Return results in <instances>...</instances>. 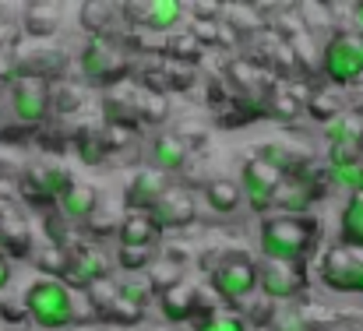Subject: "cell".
Segmentation results:
<instances>
[{"label":"cell","mask_w":363,"mask_h":331,"mask_svg":"<svg viewBox=\"0 0 363 331\" xmlns=\"http://www.w3.org/2000/svg\"><path fill=\"white\" fill-rule=\"evenodd\" d=\"M311 240H314V222H307L303 215H272L261 222L257 232L264 261L275 264H296L311 250Z\"/></svg>","instance_id":"1"},{"label":"cell","mask_w":363,"mask_h":331,"mask_svg":"<svg viewBox=\"0 0 363 331\" xmlns=\"http://www.w3.org/2000/svg\"><path fill=\"white\" fill-rule=\"evenodd\" d=\"M21 303H25L28 321L43 331H60L74 325V296L60 279H35L25 289Z\"/></svg>","instance_id":"2"},{"label":"cell","mask_w":363,"mask_h":331,"mask_svg":"<svg viewBox=\"0 0 363 331\" xmlns=\"http://www.w3.org/2000/svg\"><path fill=\"white\" fill-rule=\"evenodd\" d=\"M321 67L335 85H353L363 78V35L360 32H339L321 50Z\"/></svg>","instance_id":"3"},{"label":"cell","mask_w":363,"mask_h":331,"mask_svg":"<svg viewBox=\"0 0 363 331\" xmlns=\"http://www.w3.org/2000/svg\"><path fill=\"white\" fill-rule=\"evenodd\" d=\"M321 282L332 293H363V254L350 247H335L321 261Z\"/></svg>","instance_id":"4"},{"label":"cell","mask_w":363,"mask_h":331,"mask_svg":"<svg viewBox=\"0 0 363 331\" xmlns=\"http://www.w3.org/2000/svg\"><path fill=\"white\" fill-rule=\"evenodd\" d=\"M279 184H282V173L264 166L261 159H250L243 162L240 173V194L247 198V205L254 212H268L275 205V194H279Z\"/></svg>","instance_id":"5"},{"label":"cell","mask_w":363,"mask_h":331,"mask_svg":"<svg viewBox=\"0 0 363 331\" xmlns=\"http://www.w3.org/2000/svg\"><path fill=\"white\" fill-rule=\"evenodd\" d=\"M212 289H216L223 300H230V303L247 300V296L257 289V268H254V261H247V257L223 261V264L212 271Z\"/></svg>","instance_id":"6"},{"label":"cell","mask_w":363,"mask_h":331,"mask_svg":"<svg viewBox=\"0 0 363 331\" xmlns=\"http://www.w3.org/2000/svg\"><path fill=\"white\" fill-rule=\"evenodd\" d=\"M11 110L14 116L21 120V123H39L46 110H50V92H46V85L43 82H35V78H18L14 85H11Z\"/></svg>","instance_id":"7"},{"label":"cell","mask_w":363,"mask_h":331,"mask_svg":"<svg viewBox=\"0 0 363 331\" xmlns=\"http://www.w3.org/2000/svg\"><path fill=\"white\" fill-rule=\"evenodd\" d=\"M257 289L268 300H293L300 293L296 264H275V261H268L264 268H257Z\"/></svg>","instance_id":"8"},{"label":"cell","mask_w":363,"mask_h":331,"mask_svg":"<svg viewBox=\"0 0 363 331\" xmlns=\"http://www.w3.org/2000/svg\"><path fill=\"white\" fill-rule=\"evenodd\" d=\"M191 215H194V198H187L184 191H166L159 198V205L152 208V219L159 229H177V225L191 222Z\"/></svg>","instance_id":"9"},{"label":"cell","mask_w":363,"mask_h":331,"mask_svg":"<svg viewBox=\"0 0 363 331\" xmlns=\"http://www.w3.org/2000/svg\"><path fill=\"white\" fill-rule=\"evenodd\" d=\"M162 194H166V180H162V173H141V176H134V184L127 187V205H130V212H145V215H152V208L159 205Z\"/></svg>","instance_id":"10"},{"label":"cell","mask_w":363,"mask_h":331,"mask_svg":"<svg viewBox=\"0 0 363 331\" xmlns=\"http://www.w3.org/2000/svg\"><path fill=\"white\" fill-rule=\"evenodd\" d=\"M148 159H152L155 173H177L187 162V145L177 134H159L148 148Z\"/></svg>","instance_id":"11"},{"label":"cell","mask_w":363,"mask_h":331,"mask_svg":"<svg viewBox=\"0 0 363 331\" xmlns=\"http://www.w3.org/2000/svg\"><path fill=\"white\" fill-rule=\"evenodd\" d=\"M134 7H138V21L152 32L173 28L184 14V4H177V0H152V4H134Z\"/></svg>","instance_id":"12"},{"label":"cell","mask_w":363,"mask_h":331,"mask_svg":"<svg viewBox=\"0 0 363 331\" xmlns=\"http://www.w3.org/2000/svg\"><path fill=\"white\" fill-rule=\"evenodd\" d=\"M106 257L99 250H78L71 261H67V279L78 282V286H96L103 275H106Z\"/></svg>","instance_id":"13"},{"label":"cell","mask_w":363,"mask_h":331,"mask_svg":"<svg viewBox=\"0 0 363 331\" xmlns=\"http://www.w3.org/2000/svg\"><path fill=\"white\" fill-rule=\"evenodd\" d=\"M159 232H162V229L155 225L152 215H145V212H130V215L121 222V247H141V250H148V247L155 243Z\"/></svg>","instance_id":"14"},{"label":"cell","mask_w":363,"mask_h":331,"mask_svg":"<svg viewBox=\"0 0 363 331\" xmlns=\"http://www.w3.org/2000/svg\"><path fill=\"white\" fill-rule=\"evenodd\" d=\"M205 205H208L216 215H237L243 205L240 184H233V180H212V184L205 187Z\"/></svg>","instance_id":"15"},{"label":"cell","mask_w":363,"mask_h":331,"mask_svg":"<svg viewBox=\"0 0 363 331\" xmlns=\"http://www.w3.org/2000/svg\"><path fill=\"white\" fill-rule=\"evenodd\" d=\"M57 205H60V212H64L67 219L82 222V219H89V215L96 212L99 198H96V191H92L89 184H71V187H67V194H64Z\"/></svg>","instance_id":"16"},{"label":"cell","mask_w":363,"mask_h":331,"mask_svg":"<svg viewBox=\"0 0 363 331\" xmlns=\"http://www.w3.org/2000/svg\"><path fill=\"white\" fill-rule=\"evenodd\" d=\"M339 236L350 250H363V194H353L342 208L339 219Z\"/></svg>","instance_id":"17"},{"label":"cell","mask_w":363,"mask_h":331,"mask_svg":"<svg viewBox=\"0 0 363 331\" xmlns=\"http://www.w3.org/2000/svg\"><path fill=\"white\" fill-rule=\"evenodd\" d=\"M159 303H162V314H166L169 321H191V310H194V289H187V286L180 282V286L166 289V293L159 296Z\"/></svg>","instance_id":"18"},{"label":"cell","mask_w":363,"mask_h":331,"mask_svg":"<svg viewBox=\"0 0 363 331\" xmlns=\"http://www.w3.org/2000/svg\"><path fill=\"white\" fill-rule=\"evenodd\" d=\"M110 64H113V53H110L106 39H92V43L82 50V71H85L89 78L106 74V67H110Z\"/></svg>","instance_id":"19"},{"label":"cell","mask_w":363,"mask_h":331,"mask_svg":"<svg viewBox=\"0 0 363 331\" xmlns=\"http://www.w3.org/2000/svg\"><path fill=\"white\" fill-rule=\"evenodd\" d=\"M325 138H328L332 148H339V145H357V123H353L350 116H335V120L325 123Z\"/></svg>","instance_id":"20"},{"label":"cell","mask_w":363,"mask_h":331,"mask_svg":"<svg viewBox=\"0 0 363 331\" xmlns=\"http://www.w3.org/2000/svg\"><path fill=\"white\" fill-rule=\"evenodd\" d=\"M57 11H50V7H28V14H25V28L32 32V35H50L53 32V25H57Z\"/></svg>","instance_id":"21"},{"label":"cell","mask_w":363,"mask_h":331,"mask_svg":"<svg viewBox=\"0 0 363 331\" xmlns=\"http://www.w3.org/2000/svg\"><path fill=\"white\" fill-rule=\"evenodd\" d=\"M194 331H247V325L237 314H208L205 321H198Z\"/></svg>","instance_id":"22"},{"label":"cell","mask_w":363,"mask_h":331,"mask_svg":"<svg viewBox=\"0 0 363 331\" xmlns=\"http://www.w3.org/2000/svg\"><path fill=\"white\" fill-rule=\"evenodd\" d=\"M275 201L286 208V212H303L307 208V201H311V194H307V187H303V180H296L286 194H275Z\"/></svg>","instance_id":"23"},{"label":"cell","mask_w":363,"mask_h":331,"mask_svg":"<svg viewBox=\"0 0 363 331\" xmlns=\"http://www.w3.org/2000/svg\"><path fill=\"white\" fill-rule=\"evenodd\" d=\"M121 268L127 271H141L145 264H148V250H141V247H121Z\"/></svg>","instance_id":"24"},{"label":"cell","mask_w":363,"mask_h":331,"mask_svg":"<svg viewBox=\"0 0 363 331\" xmlns=\"http://www.w3.org/2000/svg\"><path fill=\"white\" fill-rule=\"evenodd\" d=\"M272 331H303L307 325H303V318L300 314H293V310H282V314H272Z\"/></svg>","instance_id":"25"},{"label":"cell","mask_w":363,"mask_h":331,"mask_svg":"<svg viewBox=\"0 0 363 331\" xmlns=\"http://www.w3.org/2000/svg\"><path fill=\"white\" fill-rule=\"evenodd\" d=\"M0 318L7 321V325H21V321H28V314H25V303L18 300V303H0Z\"/></svg>","instance_id":"26"},{"label":"cell","mask_w":363,"mask_h":331,"mask_svg":"<svg viewBox=\"0 0 363 331\" xmlns=\"http://www.w3.org/2000/svg\"><path fill=\"white\" fill-rule=\"evenodd\" d=\"M11 275H14V268H11V261L0 254V293L7 289V282H11Z\"/></svg>","instance_id":"27"},{"label":"cell","mask_w":363,"mask_h":331,"mask_svg":"<svg viewBox=\"0 0 363 331\" xmlns=\"http://www.w3.org/2000/svg\"><path fill=\"white\" fill-rule=\"evenodd\" d=\"M11 39H14V25H11V21H4V18H0V50H4V46H7V43H11Z\"/></svg>","instance_id":"28"},{"label":"cell","mask_w":363,"mask_h":331,"mask_svg":"<svg viewBox=\"0 0 363 331\" xmlns=\"http://www.w3.org/2000/svg\"><path fill=\"white\" fill-rule=\"evenodd\" d=\"M353 18H357V28H360V35H363V4H357V11H353Z\"/></svg>","instance_id":"29"},{"label":"cell","mask_w":363,"mask_h":331,"mask_svg":"<svg viewBox=\"0 0 363 331\" xmlns=\"http://www.w3.org/2000/svg\"><path fill=\"white\" fill-rule=\"evenodd\" d=\"M353 194H363V166H360V180H357V191Z\"/></svg>","instance_id":"30"},{"label":"cell","mask_w":363,"mask_h":331,"mask_svg":"<svg viewBox=\"0 0 363 331\" xmlns=\"http://www.w3.org/2000/svg\"><path fill=\"white\" fill-rule=\"evenodd\" d=\"M303 331H318V328H303Z\"/></svg>","instance_id":"31"}]
</instances>
